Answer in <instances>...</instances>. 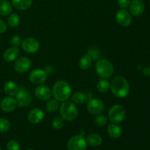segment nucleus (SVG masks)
Segmentation results:
<instances>
[{
	"label": "nucleus",
	"instance_id": "obj_20",
	"mask_svg": "<svg viewBox=\"0 0 150 150\" xmlns=\"http://www.w3.org/2000/svg\"><path fill=\"white\" fill-rule=\"evenodd\" d=\"M13 11L12 4L7 0H0V16H8Z\"/></svg>",
	"mask_w": 150,
	"mask_h": 150
},
{
	"label": "nucleus",
	"instance_id": "obj_6",
	"mask_svg": "<svg viewBox=\"0 0 150 150\" xmlns=\"http://www.w3.org/2000/svg\"><path fill=\"white\" fill-rule=\"evenodd\" d=\"M126 115V111L121 105H115L108 111V120L111 123L118 124L124 120Z\"/></svg>",
	"mask_w": 150,
	"mask_h": 150
},
{
	"label": "nucleus",
	"instance_id": "obj_3",
	"mask_svg": "<svg viewBox=\"0 0 150 150\" xmlns=\"http://www.w3.org/2000/svg\"><path fill=\"white\" fill-rule=\"evenodd\" d=\"M60 115L64 120L67 122H71L77 117L79 111L74 103L70 101H64L60 106Z\"/></svg>",
	"mask_w": 150,
	"mask_h": 150
},
{
	"label": "nucleus",
	"instance_id": "obj_29",
	"mask_svg": "<svg viewBox=\"0 0 150 150\" xmlns=\"http://www.w3.org/2000/svg\"><path fill=\"white\" fill-rule=\"evenodd\" d=\"M86 54L89 55L92 60H97L100 57V55L99 50L95 48V47H90L88 49V52Z\"/></svg>",
	"mask_w": 150,
	"mask_h": 150
},
{
	"label": "nucleus",
	"instance_id": "obj_21",
	"mask_svg": "<svg viewBox=\"0 0 150 150\" xmlns=\"http://www.w3.org/2000/svg\"><path fill=\"white\" fill-rule=\"evenodd\" d=\"M86 142L90 146L95 147L102 144L103 139L102 137L97 133H90L86 138Z\"/></svg>",
	"mask_w": 150,
	"mask_h": 150
},
{
	"label": "nucleus",
	"instance_id": "obj_15",
	"mask_svg": "<svg viewBox=\"0 0 150 150\" xmlns=\"http://www.w3.org/2000/svg\"><path fill=\"white\" fill-rule=\"evenodd\" d=\"M17 105L18 104L16 98L10 96L4 98L1 102V108L3 111L7 113L14 111Z\"/></svg>",
	"mask_w": 150,
	"mask_h": 150
},
{
	"label": "nucleus",
	"instance_id": "obj_13",
	"mask_svg": "<svg viewBox=\"0 0 150 150\" xmlns=\"http://www.w3.org/2000/svg\"><path fill=\"white\" fill-rule=\"evenodd\" d=\"M32 65L30 59L27 57H21L16 61L14 64V69L18 73H25L27 71Z\"/></svg>",
	"mask_w": 150,
	"mask_h": 150
},
{
	"label": "nucleus",
	"instance_id": "obj_9",
	"mask_svg": "<svg viewBox=\"0 0 150 150\" xmlns=\"http://www.w3.org/2000/svg\"><path fill=\"white\" fill-rule=\"evenodd\" d=\"M86 108H87L88 111L91 114H93V115H99L101 113L103 112L105 106H104L103 103L101 100H100L95 99V98H91L88 101Z\"/></svg>",
	"mask_w": 150,
	"mask_h": 150
},
{
	"label": "nucleus",
	"instance_id": "obj_32",
	"mask_svg": "<svg viewBox=\"0 0 150 150\" xmlns=\"http://www.w3.org/2000/svg\"><path fill=\"white\" fill-rule=\"evenodd\" d=\"M7 150H21V146L18 142L15 140H11L7 144Z\"/></svg>",
	"mask_w": 150,
	"mask_h": 150
},
{
	"label": "nucleus",
	"instance_id": "obj_28",
	"mask_svg": "<svg viewBox=\"0 0 150 150\" xmlns=\"http://www.w3.org/2000/svg\"><path fill=\"white\" fill-rule=\"evenodd\" d=\"M10 128V123L9 120L4 118H0V133H5Z\"/></svg>",
	"mask_w": 150,
	"mask_h": 150
},
{
	"label": "nucleus",
	"instance_id": "obj_12",
	"mask_svg": "<svg viewBox=\"0 0 150 150\" xmlns=\"http://www.w3.org/2000/svg\"><path fill=\"white\" fill-rule=\"evenodd\" d=\"M129 9L133 16H139L144 12V3L142 0H132L129 4Z\"/></svg>",
	"mask_w": 150,
	"mask_h": 150
},
{
	"label": "nucleus",
	"instance_id": "obj_33",
	"mask_svg": "<svg viewBox=\"0 0 150 150\" xmlns=\"http://www.w3.org/2000/svg\"><path fill=\"white\" fill-rule=\"evenodd\" d=\"M21 40L20 37L18 36V35H15L10 40V44H11L13 47H16L17 48L18 46L21 45Z\"/></svg>",
	"mask_w": 150,
	"mask_h": 150
},
{
	"label": "nucleus",
	"instance_id": "obj_14",
	"mask_svg": "<svg viewBox=\"0 0 150 150\" xmlns=\"http://www.w3.org/2000/svg\"><path fill=\"white\" fill-rule=\"evenodd\" d=\"M51 94L52 92H51L50 88L47 86H44V85H39L38 86H37L35 90V96L39 100L43 101L49 100L51 97Z\"/></svg>",
	"mask_w": 150,
	"mask_h": 150
},
{
	"label": "nucleus",
	"instance_id": "obj_7",
	"mask_svg": "<svg viewBox=\"0 0 150 150\" xmlns=\"http://www.w3.org/2000/svg\"><path fill=\"white\" fill-rule=\"evenodd\" d=\"M86 141L81 135H76L70 138L67 143L68 150H86Z\"/></svg>",
	"mask_w": 150,
	"mask_h": 150
},
{
	"label": "nucleus",
	"instance_id": "obj_16",
	"mask_svg": "<svg viewBox=\"0 0 150 150\" xmlns=\"http://www.w3.org/2000/svg\"><path fill=\"white\" fill-rule=\"evenodd\" d=\"M44 118V113L40 108H34L29 111L28 120L32 124H38Z\"/></svg>",
	"mask_w": 150,
	"mask_h": 150
},
{
	"label": "nucleus",
	"instance_id": "obj_10",
	"mask_svg": "<svg viewBox=\"0 0 150 150\" xmlns=\"http://www.w3.org/2000/svg\"><path fill=\"white\" fill-rule=\"evenodd\" d=\"M22 48L25 52L34 54L39 50L40 42L35 38H27L22 42Z\"/></svg>",
	"mask_w": 150,
	"mask_h": 150
},
{
	"label": "nucleus",
	"instance_id": "obj_25",
	"mask_svg": "<svg viewBox=\"0 0 150 150\" xmlns=\"http://www.w3.org/2000/svg\"><path fill=\"white\" fill-rule=\"evenodd\" d=\"M97 89L100 93H106L110 89V83L107 80L103 79L97 84Z\"/></svg>",
	"mask_w": 150,
	"mask_h": 150
},
{
	"label": "nucleus",
	"instance_id": "obj_5",
	"mask_svg": "<svg viewBox=\"0 0 150 150\" xmlns=\"http://www.w3.org/2000/svg\"><path fill=\"white\" fill-rule=\"evenodd\" d=\"M16 101L18 106L20 107H27L32 103V95L25 86H18V92L16 95Z\"/></svg>",
	"mask_w": 150,
	"mask_h": 150
},
{
	"label": "nucleus",
	"instance_id": "obj_31",
	"mask_svg": "<svg viewBox=\"0 0 150 150\" xmlns=\"http://www.w3.org/2000/svg\"><path fill=\"white\" fill-rule=\"evenodd\" d=\"M107 122H108V119L106 118V117L103 115H100V114L97 116L95 120V124L98 126H100V127H103V126L105 125Z\"/></svg>",
	"mask_w": 150,
	"mask_h": 150
},
{
	"label": "nucleus",
	"instance_id": "obj_34",
	"mask_svg": "<svg viewBox=\"0 0 150 150\" xmlns=\"http://www.w3.org/2000/svg\"><path fill=\"white\" fill-rule=\"evenodd\" d=\"M130 0H118V4L121 9H125L129 6Z\"/></svg>",
	"mask_w": 150,
	"mask_h": 150
},
{
	"label": "nucleus",
	"instance_id": "obj_35",
	"mask_svg": "<svg viewBox=\"0 0 150 150\" xmlns=\"http://www.w3.org/2000/svg\"><path fill=\"white\" fill-rule=\"evenodd\" d=\"M6 30H7V24L2 19L0 18V34L4 33Z\"/></svg>",
	"mask_w": 150,
	"mask_h": 150
},
{
	"label": "nucleus",
	"instance_id": "obj_23",
	"mask_svg": "<svg viewBox=\"0 0 150 150\" xmlns=\"http://www.w3.org/2000/svg\"><path fill=\"white\" fill-rule=\"evenodd\" d=\"M89 96L86 94L82 93L80 92H76L72 96V100L75 104L82 105V104L85 103L89 100Z\"/></svg>",
	"mask_w": 150,
	"mask_h": 150
},
{
	"label": "nucleus",
	"instance_id": "obj_30",
	"mask_svg": "<svg viewBox=\"0 0 150 150\" xmlns=\"http://www.w3.org/2000/svg\"><path fill=\"white\" fill-rule=\"evenodd\" d=\"M64 121L62 117H57L53 120L52 121V126L54 129L56 130H60L64 126Z\"/></svg>",
	"mask_w": 150,
	"mask_h": 150
},
{
	"label": "nucleus",
	"instance_id": "obj_24",
	"mask_svg": "<svg viewBox=\"0 0 150 150\" xmlns=\"http://www.w3.org/2000/svg\"><path fill=\"white\" fill-rule=\"evenodd\" d=\"M92 59L90 58V57L87 54H85L79 60V67L83 70H87L92 65Z\"/></svg>",
	"mask_w": 150,
	"mask_h": 150
},
{
	"label": "nucleus",
	"instance_id": "obj_36",
	"mask_svg": "<svg viewBox=\"0 0 150 150\" xmlns=\"http://www.w3.org/2000/svg\"><path fill=\"white\" fill-rule=\"evenodd\" d=\"M143 73L146 76H150V66L146 67L144 68Z\"/></svg>",
	"mask_w": 150,
	"mask_h": 150
},
{
	"label": "nucleus",
	"instance_id": "obj_27",
	"mask_svg": "<svg viewBox=\"0 0 150 150\" xmlns=\"http://www.w3.org/2000/svg\"><path fill=\"white\" fill-rule=\"evenodd\" d=\"M45 108H46L47 111H48V112H51V113L55 112L59 108L58 100L56 99L49 100V101L46 103Z\"/></svg>",
	"mask_w": 150,
	"mask_h": 150
},
{
	"label": "nucleus",
	"instance_id": "obj_22",
	"mask_svg": "<svg viewBox=\"0 0 150 150\" xmlns=\"http://www.w3.org/2000/svg\"><path fill=\"white\" fill-rule=\"evenodd\" d=\"M18 86L15 82L12 81H7L4 85V92L10 96L16 95L18 92Z\"/></svg>",
	"mask_w": 150,
	"mask_h": 150
},
{
	"label": "nucleus",
	"instance_id": "obj_19",
	"mask_svg": "<svg viewBox=\"0 0 150 150\" xmlns=\"http://www.w3.org/2000/svg\"><path fill=\"white\" fill-rule=\"evenodd\" d=\"M33 0H12V4L18 10H28L32 6Z\"/></svg>",
	"mask_w": 150,
	"mask_h": 150
},
{
	"label": "nucleus",
	"instance_id": "obj_4",
	"mask_svg": "<svg viewBox=\"0 0 150 150\" xmlns=\"http://www.w3.org/2000/svg\"><path fill=\"white\" fill-rule=\"evenodd\" d=\"M97 73L103 79H108L114 73V67L110 61L107 59H100L95 65Z\"/></svg>",
	"mask_w": 150,
	"mask_h": 150
},
{
	"label": "nucleus",
	"instance_id": "obj_1",
	"mask_svg": "<svg viewBox=\"0 0 150 150\" xmlns=\"http://www.w3.org/2000/svg\"><path fill=\"white\" fill-rule=\"evenodd\" d=\"M112 93L118 98H123L127 97L130 93V86L125 78L117 76L114 78L110 84Z\"/></svg>",
	"mask_w": 150,
	"mask_h": 150
},
{
	"label": "nucleus",
	"instance_id": "obj_17",
	"mask_svg": "<svg viewBox=\"0 0 150 150\" xmlns=\"http://www.w3.org/2000/svg\"><path fill=\"white\" fill-rule=\"evenodd\" d=\"M19 54V50L16 47H12L6 50L3 55V58L5 61L10 62L16 59Z\"/></svg>",
	"mask_w": 150,
	"mask_h": 150
},
{
	"label": "nucleus",
	"instance_id": "obj_8",
	"mask_svg": "<svg viewBox=\"0 0 150 150\" xmlns=\"http://www.w3.org/2000/svg\"><path fill=\"white\" fill-rule=\"evenodd\" d=\"M29 79L31 83L33 84L40 85L46 81L47 73L44 70L35 69L29 73Z\"/></svg>",
	"mask_w": 150,
	"mask_h": 150
},
{
	"label": "nucleus",
	"instance_id": "obj_38",
	"mask_svg": "<svg viewBox=\"0 0 150 150\" xmlns=\"http://www.w3.org/2000/svg\"><path fill=\"white\" fill-rule=\"evenodd\" d=\"M0 150H1V147H0Z\"/></svg>",
	"mask_w": 150,
	"mask_h": 150
},
{
	"label": "nucleus",
	"instance_id": "obj_11",
	"mask_svg": "<svg viewBox=\"0 0 150 150\" xmlns=\"http://www.w3.org/2000/svg\"><path fill=\"white\" fill-rule=\"evenodd\" d=\"M116 21L121 26H128L132 22L131 14L125 9H121L116 14Z\"/></svg>",
	"mask_w": 150,
	"mask_h": 150
},
{
	"label": "nucleus",
	"instance_id": "obj_18",
	"mask_svg": "<svg viewBox=\"0 0 150 150\" xmlns=\"http://www.w3.org/2000/svg\"><path fill=\"white\" fill-rule=\"evenodd\" d=\"M107 131H108V134L113 139L120 138L122 134V130L121 127L115 123L109 125L107 128Z\"/></svg>",
	"mask_w": 150,
	"mask_h": 150
},
{
	"label": "nucleus",
	"instance_id": "obj_26",
	"mask_svg": "<svg viewBox=\"0 0 150 150\" xmlns=\"http://www.w3.org/2000/svg\"><path fill=\"white\" fill-rule=\"evenodd\" d=\"M7 23L11 27H17L20 23V18L16 13H13L9 16L8 18H7Z\"/></svg>",
	"mask_w": 150,
	"mask_h": 150
},
{
	"label": "nucleus",
	"instance_id": "obj_37",
	"mask_svg": "<svg viewBox=\"0 0 150 150\" xmlns=\"http://www.w3.org/2000/svg\"><path fill=\"white\" fill-rule=\"evenodd\" d=\"M27 150H34V149H27Z\"/></svg>",
	"mask_w": 150,
	"mask_h": 150
},
{
	"label": "nucleus",
	"instance_id": "obj_2",
	"mask_svg": "<svg viewBox=\"0 0 150 150\" xmlns=\"http://www.w3.org/2000/svg\"><path fill=\"white\" fill-rule=\"evenodd\" d=\"M72 93V89L67 81L63 80L58 81L54 85L52 90L54 99L58 101H66L70 98Z\"/></svg>",
	"mask_w": 150,
	"mask_h": 150
}]
</instances>
